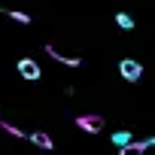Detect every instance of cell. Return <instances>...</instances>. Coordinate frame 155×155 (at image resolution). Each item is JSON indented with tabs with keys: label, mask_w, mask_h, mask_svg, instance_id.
I'll return each mask as SVG.
<instances>
[{
	"label": "cell",
	"mask_w": 155,
	"mask_h": 155,
	"mask_svg": "<svg viewBox=\"0 0 155 155\" xmlns=\"http://www.w3.org/2000/svg\"><path fill=\"white\" fill-rule=\"evenodd\" d=\"M15 70H18L21 79H28V82H40V76H43L40 61H34V58H18L15 61Z\"/></svg>",
	"instance_id": "7a4b0ae2"
},
{
	"label": "cell",
	"mask_w": 155,
	"mask_h": 155,
	"mask_svg": "<svg viewBox=\"0 0 155 155\" xmlns=\"http://www.w3.org/2000/svg\"><path fill=\"white\" fill-rule=\"evenodd\" d=\"M110 140L122 149V146H128V143H134V134L131 131H116V134H110Z\"/></svg>",
	"instance_id": "52a82bcc"
},
{
	"label": "cell",
	"mask_w": 155,
	"mask_h": 155,
	"mask_svg": "<svg viewBox=\"0 0 155 155\" xmlns=\"http://www.w3.org/2000/svg\"><path fill=\"white\" fill-rule=\"evenodd\" d=\"M104 116H91V113H82V116H76V128L85 131V134H101L104 131Z\"/></svg>",
	"instance_id": "3957f363"
},
{
	"label": "cell",
	"mask_w": 155,
	"mask_h": 155,
	"mask_svg": "<svg viewBox=\"0 0 155 155\" xmlns=\"http://www.w3.org/2000/svg\"><path fill=\"white\" fill-rule=\"evenodd\" d=\"M28 140H31L37 149H46V152H52V149H55V140H52L46 131H34V134H28Z\"/></svg>",
	"instance_id": "8992f818"
},
{
	"label": "cell",
	"mask_w": 155,
	"mask_h": 155,
	"mask_svg": "<svg viewBox=\"0 0 155 155\" xmlns=\"http://www.w3.org/2000/svg\"><path fill=\"white\" fill-rule=\"evenodd\" d=\"M46 55H49V58H55V61H58V64H64V67H73V70H76V67H82V58H76V55H61L52 43L46 46Z\"/></svg>",
	"instance_id": "277c9868"
},
{
	"label": "cell",
	"mask_w": 155,
	"mask_h": 155,
	"mask_svg": "<svg viewBox=\"0 0 155 155\" xmlns=\"http://www.w3.org/2000/svg\"><path fill=\"white\" fill-rule=\"evenodd\" d=\"M119 76L125 82H140L143 79V64L134 61V58H122L119 61Z\"/></svg>",
	"instance_id": "6da1fadb"
},
{
	"label": "cell",
	"mask_w": 155,
	"mask_h": 155,
	"mask_svg": "<svg viewBox=\"0 0 155 155\" xmlns=\"http://www.w3.org/2000/svg\"><path fill=\"white\" fill-rule=\"evenodd\" d=\"M0 128H3L6 134H12V137H28V134H21V131H18L15 125H9V122H3V119H0Z\"/></svg>",
	"instance_id": "9c48e42d"
},
{
	"label": "cell",
	"mask_w": 155,
	"mask_h": 155,
	"mask_svg": "<svg viewBox=\"0 0 155 155\" xmlns=\"http://www.w3.org/2000/svg\"><path fill=\"white\" fill-rule=\"evenodd\" d=\"M116 25H119L122 31H131V28H134V18H131L128 12H116Z\"/></svg>",
	"instance_id": "ba28073f"
},
{
	"label": "cell",
	"mask_w": 155,
	"mask_h": 155,
	"mask_svg": "<svg viewBox=\"0 0 155 155\" xmlns=\"http://www.w3.org/2000/svg\"><path fill=\"white\" fill-rule=\"evenodd\" d=\"M149 146H155V137H149V140H134V143L122 146V149H119V155H146V149H149Z\"/></svg>",
	"instance_id": "5b68a950"
}]
</instances>
